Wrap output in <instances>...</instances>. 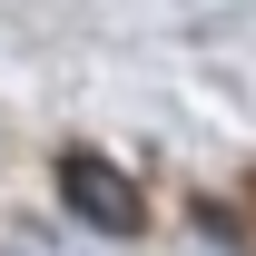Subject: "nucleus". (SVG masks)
<instances>
[{
  "mask_svg": "<svg viewBox=\"0 0 256 256\" xmlns=\"http://www.w3.org/2000/svg\"><path fill=\"white\" fill-rule=\"evenodd\" d=\"M60 197H69V217L108 226V236H128V226H138V188H128L98 148H60Z\"/></svg>",
  "mask_w": 256,
  "mask_h": 256,
  "instance_id": "f257e3e1",
  "label": "nucleus"
}]
</instances>
